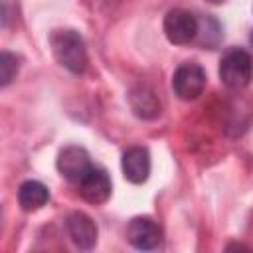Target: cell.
Segmentation results:
<instances>
[{
  "instance_id": "6da1fadb",
  "label": "cell",
  "mask_w": 253,
  "mask_h": 253,
  "mask_svg": "<svg viewBox=\"0 0 253 253\" xmlns=\"http://www.w3.org/2000/svg\"><path fill=\"white\" fill-rule=\"evenodd\" d=\"M53 57L71 73H83L87 67V47L79 32L75 30H53L49 36Z\"/></svg>"
},
{
  "instance_id": "7a4b0ae2",
  "label": "cell",
  "mask_w": 253,
  "mask_h": 253,
  "mask_svg": "<svg viewBox=\"0 0 253 253\" xmlns=\"http://www.w3.org/2000/svg\"><path fill=\"white\" fill-rule=\"evenodd\" d=\"M219 77L229 89H243L253 79V57L241 47L225 51L219 61Z\"/></svg>"
},
{
  "instance_id": "3957f363",
  "label": "cell",
  "mask_w": 253,
  "mask_h": 253,
  "mask_svg": "<svg viewBox=\"0 0 253 253\" xmlns=\"http://www.w3.org/2000/svg\"><path fill=\"white\" fill-rule=\"evenodd\" d=\"M172 89L182 101L198 99L206 89V71L194 61H186L176 67L172 75Z\"/></svg>"
},
{
  "instance_id": "277c9868",
  "label": "cell",
  "mask_w": 253,
  "mask_h": 253,
  "mask_svg": "<svg viewBox=\"0 0 253 253\" xmlns=\"http://www.w3.org/2000/svg\"><path fill=\"white\" fill-rule=\"evenodd\" d=\"M164 34L176 45L190 43L198 36V18L184 8H174L164 16Z\"/></svg>"
},
{
  "instance_id": "5b68a950",
  "label": "cell",
  "mask_w": 253,
  "mask_h": 253,
  "mask_svg": "<svg viewBox=\"0 0 253 253\" xmlns=\"http://www.w3.org/2000/svg\"><path fill=\"white\" fill-rule=\"evenodd\" d=\"M77 190H79V196L85 202L99 206V204H105L111 198L113 184H111V178H109L107 170L93 164L83 174V178L77 182Z\"/></svg>"
},
{
  "instance_id": "8992f818",
  "label": "cell",
  "mask_w": 253,
  "mask_h": 253,
  "mask_svg": "<svg viewBox=\"0 0 253 253\" xmlns=\"http://www.w3.org/2000/svg\"><path fill=\"white\" fill-rule=\"evenodd\" d=\"M126 239L132 247H136L140 251H152L162 243V231L152 217L138 215L128 221Z\"/></svg>"
},
{
  "instance_id": "52a82bcc",
  "label": "cell",
  "mask_w": 253,
  "mask_h": 253,
  "mask_svg": "<svg viewBox=\"0 0 253 253\" xmlns=\"http://www.w3.org/2000/svg\"><path fill=\"white\" fill-rule=\"evenodd\" d=\"M65 231L79 249H93L97 243V223L83 211H71L65 217Z\"/></svg>"
},
{
  "instance_id": "ba28073f",
  "label": "cell",
  "mask_w": 253,
  "mask_h": 253,
  "mask_svg": "<svg viewBox=\"0 0 253 253\" xmlns=\"http://www.w3.org/2000/svg\"><path fill=\"white\" fill-rule=\"evenodd\" d=\"M91 166L93 164H91L87 150L81 146H75V144L65 146L57 156V170L61 172L63 178H67L73 184H77Z\"/></svg>"
},
{
  "instance_id": "9c48e42d",
  "label": "cell",
  "mask_w": 253,
  "mask_h": 253,
  "mask_svg": "<svg viewBox=\"0 0 253 253\" xmlns=\"http://www.w3.org/2000/svg\"><path fill=\"white\" fill-rule=\"evenodd\" d=\"M123 174L130 184H142L150 176V154L144 146H130L123 154Z\"/></svg>"
},
{
  "instance_id": "30bf717a",
  "label": "cell",
  "mask_w": 253,
  "mask_h": 253,
  "mask_svg": "<svg viewBox=\"0 0 253 253\" xmlns=\"http://www.w3.org/2000/svg\"><path fill=\"white\" fill-rule=\"evenodd\" d=\"M128 103H130V109L132 113L138 117V119H144V121H152L160 115V101H158V95L154 93L152 87L148 85H136L130 89L128 93Z\"/></svg>"
},
{
  "instance_id": "8fae6325",
  "label": "cell",
  "mask_w": 253,
  "mask_h": 253,
  "mask_svg": "<svg viewBox=\"0 0 253 253\" xmlns=\"http://www.w3.org/2000/svg\"><path fill=\"white\" fill-rule=\"evenodd\" d=\"M49 202V190L38 180H26L18 188V204L24 211H38Z\"/></svg>"
},
{
  "instance_id": "7c38bea8",
  "label": "cell",
  "mask_w": 253,
  "mask_h": 253,
  "mask_svg": "<svg viewBox=\"0 0 253 253\" xmlns=\"http://www.w3.org/2000/svg\"><path fill=\"white\" fill-rule=\"evenodd\" d=\"M18 67H20L18 57L10 51H2V55H0V85L2 87L12 83V79L18 73Z\"/></svg>"
},
{
  "instance_id": "4fadbf2b",
  "label": "cell",
  "mask_w": 253,
  "mask_h": 253,
  "mask_svg": "<svg viewBox=\"0 0 253 253\" xmlns=\"http://www.w3.org/2000/svg\"><path fill=\"white\" fill-rule=\"evenodd\" d=\"M249 42H251V45H253V30H251V36H249Z\"/></svg>"
},
{
  "instance_id": "5bb4252c",
  "label": "cell",
  "mask_w": 253,
  "mask_h": 253,
  "mask_svg": "<svg viewBox=\"0 0 253 253\" xmlns=\"http://www.w3.org/2000/svg\"><path fill=\"white\" fill-rule=\"evenodd\" d=\"M211 2H223V0H211Z\"/></svg>"
}]
</instances>
